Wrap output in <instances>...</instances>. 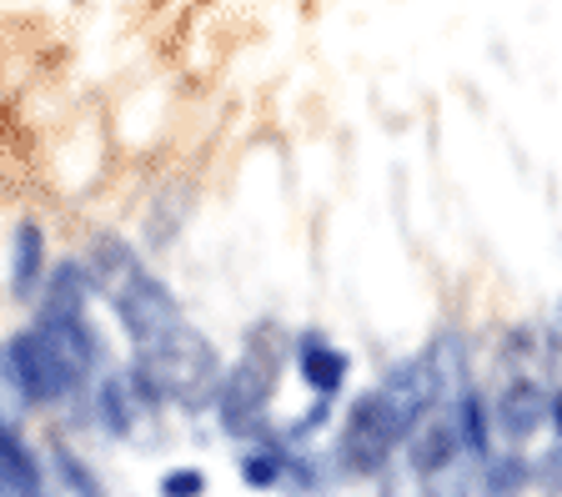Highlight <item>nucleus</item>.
Wrapping results in <instances>:
<instances>
[{"label":"nucleus","instance_id":"f257e3e1","mask_svg":"<svg viewBox=\"0 0 562 497\" xmlns=\"http://www.w3.org/2000/svg\"><path fill=\"white\" fill-rule=\"evenodd\" d=\"M281 377V331L271 321L251 327L246 352L232 372H222L216 387V413L232 438H267V413H271V392Z\"/></svg>","mask_w":562,"mask_h":497},{"label":"nucleus","instance_id":"f03ea898","mask_svg":"<svg viewBox=\"0 0 562 497\" xmlns=\"http://www.w3.org/2000/svg\"><path fill=\"white\" fill-rule=\"evenodd\" d=\"M5 372H11V382L21 387V397L31 407H56L70 392H81L66 368V357L56 352V342L41 327H25L5 342Z\"/></svg>","mask_w":562,"mask_h":497},{"label":"nucleus","instance_id":"7ed1b4c3","mask_svg":"<svg viewBox=\"0 0 562 497\" xmlns=\"http://www.w3.org/2000/svg\"><path fill=\"white\" fill-rule=\"evenodd\" d=\"M111 307H116V321L126 327L131 347H156V342H166L171 331L187 327L176 292L156 272H146V267L111 292Z\"/></svg>","mask_w":562,"mask_h":497},{"label":"nucleus","instance_id":"20e7f679","mask_svg":"<svg viewBox=\"0 0 562 497\" xmlns=\"http://www.w3.org/2000/svg\"><path fill=\"white\" fill-rule=\"evenodd\" d=\"M397 442H402V422L392 413V403L382 397V387L367 392L362 403H351L347 427H341V462H347V473L376 477Z\"/></svg>","mask_w":562,"mask_h":497},{"label":"nucleus","instance_id":"39448f33","mask_svg":"<svg viewBox=\"0 0 562 497\" xmlns=\"http://www.w3.org/2000/svg\"><path fill=\"white\" fill-rule=\"evenodd\" d=\"M0 497H56L46 487L41 458L11 422H0Z\"/></svg>","mask_w":562,"mask_h":497},{"label":"nucleus","instance_id":"423d86ee","mask_svg":"<svg viewBox=\"0 0 562 497\" xmlns=\"http://www.w3.org/2000/svg\"><path fill=\"white\" fill-rule=\"evenodd\" d=\"M548 403L552 397L532 377H513L503 387V397H497V427H503V438L527 442L542 422H548Z\"/></svg>","mask_w":562,"mask_h":497},{"label":"nucleus","instance_id":"0eeeda50","mask_svg":"<svg viewBox=\"0 0 562 497\" xmlns=\"http://www.w3.org/2000/svg\"><path fill=\"white\" fill-rule=\"evenodd\" d=\"M46 276H50V267H46V231H41L35 222H21V226H15V247H11V292H15V302L41 296Z\"/></svg>","mask_w":562,"mask_h":497},{"label":"nucleus","instance_id":"6e6552de","mask_svg":"<svg viewBox=\"0 0 562 497\" xmlns=\"http://www.w3.org/2000/svg\"><path fill=\"white\" fill-rule=\"evenodd\" d=\"M296 368H302V382L316 392V397H337L347 387V357L327 342V337H302L296 347Z\"/></svg>","mask_w":562,"mask_h":497},{"label":"nucleus","instance_id":"1a4fd4ad","mask_svg":"<svg viewBox=\"0 0 562 497\" xmlns=\"http://www.w3.org/2000/svg\"><path fill=\"white\" fill-rule=\"evenodd\" d=\"M86 267V276H91V286L95 292H116L121 282H126V276H136L140 272V257H136V247H131V241H121V237H101L91 247V257L81 261Z\"/></svg>","mask_w":562,"mask_h":497},{"label":"nucleus","instance_id":"9d476101","mask_svg":"<svg viewBox=\"0 0 562 497\" xmlns=\"http://www.w3.org/2000/svg\"><path fill=\"white\" fill-rule=\"evenodd\" d=\"M136 407H140V397L126 372L101 377V387H95V422H101L111 438H126L131 427H136Z\"/></svg>","mask_w":562,"mask_h":497},{"label":"nucleus","instance_id":"9b49d317","mask_svg":"<svg viewBox=\"0 0 562 497\" xmlns=\"http://www.w3.org/2000/svg\"><path fill=\"white\" fill-rule=\"evenodd\" d=\"M452 417H457V432H462V448L472 452V462H487L492 458V413L487 403H482L477 387H462L452 397Z\"/></svg>","mask_w":562,"mask_h":497},{"label":"nucleus","instance_id":"f8f14e48","mask_svg":"<svg viewBox=\"0 0 562 497\" xmlns=\"http://www.w3.org/2000/svg\"><path fill=\"white\" fill-rule=\"evenodd\" d=\"M286 467H292V448L286 442H261V448L241 452V483L257 487V493H271V487L286 483Z\"/></svg>","mask_w":562,"mask_h":497},{"label":"nucleus","instance_id":"ddd939ff","mask_svg":"<svg viewBox=\"0 0 562 497\" xmlns=\"http://www.w3.org/2000/svg\"><path fill=\"white\" fill-rule=\"evenodd\" d=\"M527 462L522 458H487L477 467V487H482V497H522V487H527Z\"/></svg>","mask_w":562,"mask_h":497},{"label":"nucleus","instance_id":"4468645a","mask_svg":"<svg viewBox=\"0 0 562 497\" xmlns=\"http://www.w3.org/2000/svg\"><path fill=\"white\" fill-rule=\"evenodd\" d=\"M50 462H56L60 483L70 487V497H105L101 477L91 473V462H86V458H76V452H70L66 442H50Z\"/></svg>","mask_w":562,"mask_h":497},{"label":"nucleus","instance_id":"2eb2a0df","mask_svg":"<svg viewBox=\"0 0 562 497\" xmlns=\"http://www.w3.org/2000/svg\"><path fill=\"white\" fill-rule=\"evenodd\" d=\"M161 497H206V473L201 467H171L161 477Z\"/></svg>","mask_w":562,"mask_h":497},{"label":"nucleus","instance_id":"dca6fc26","mask_svg":"<svg viewBox=\"0 0 562 497\" xmlns=\"http://www.w3.org/2000/svg\"><path fill=\"white\" fill-rule=\"evenodd\" d=\"M548 413H552V422H558V442H562V392H558V397H552V403H548Z\"/></svg>","mask_w":562,"mask_h":497}]
</instances>
